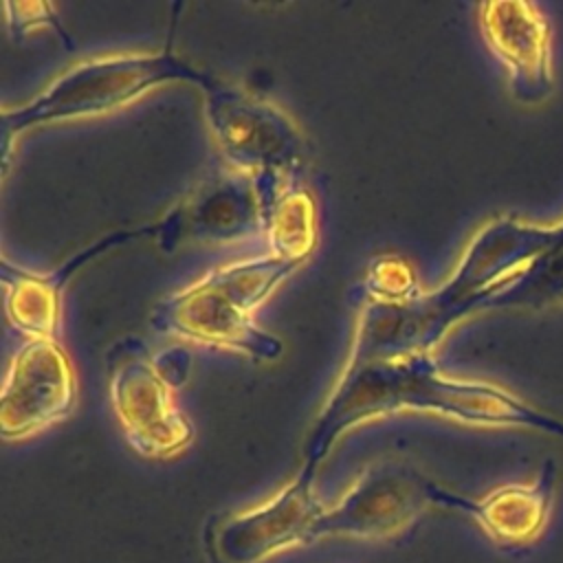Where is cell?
<instances>
[{
    "label": "cell",
    "instance_id": "6da1fadb",
    "mask_svg": "<svg viewBox=\"0 0 563 563\" xmlns=\"http://www.w3.org/2000/svg\"><path fill=\"white\" fill-rule=\"evenodd\" d=\"M396 411H427L468 424L526 427L563 440V420L532 407L508 389L446 376L433 354L345 363L303 444L306 468L319 464L352 427Z\"/></svg>",
    "mask_w": 563,
    "mask_h": 563
},
{
    "label": "cell",
    "instance_id": "7a4b0ae2",
    "mask_svg": "<svg viewBox=\"0 0 563 563\" xmlns=\"http://www.w3.org/2000/svg\"><path fill=\"white\" fill-rule=\"evenodd\" d=\"M552 242V227L512 216L484 224L464 249L449 279L405 303L363 301L347 363L433 354L444 334L466 314L488 310L490 297Z\"/></svg>",
    "mask_w": 563,
    "mask_h": 563
},
{
    "label": "cell",
    "instance_id": "3957f363",
    "mask_svg": "<svg viewBox=\"0 0 563 563\" xmlns=\"http://www.w3.org/2000/svg\"><path fill=\"white\" fill-rule=\"evenodd\" d=\"M299 266L271 253L218 266L161 299L150 312V325L260 363L277 361L284 354L282 339L260 328L253 314Z\"/></svg>",
    "mask_w": 563,
    "mask_h": 563
},
{
    "label": "cell",
    "instance_id": "277c9868",
    "mask_svg": "<svg viewBox=\"0 0 563 563\" xmlns=\"http://www.w3.org/2000/svg\"><path fill=\"white\" fill-rule=\"evenodd\" d=\"M209 73L167 51H132L77 62L20 108L2 112L0 147L4 169L13 141L31 128L77 121L119 110L163 84L187 81L202 88Z\"/></svg>",
    "mask_w": 563,
    "mask_h": 563
},
{
    "label": "cell",
    "instance_id": "5b68a950",
    "mask_svg": "<svg viewBox=\"0 0 563 563\" xmlns=\"http://www.w3.org/2000/svg\"><path fill=\"white\" fill-rule=\"evenodd\" d=\"M205 119L229 169L255 183L262 216L292 185H301L308 145L295 121L271 101L209 75L200 88ZM264 231V229H262Z\"/></svg>",
    "mask_w": 563,
    "mask_h": 563
},
{
    "label": "cell",
    "instance_id": "8992f818",
    "mask_svg": "<svg viewBox=\"0 0 563 563\" xmlns=\"http://www.w3.org/2000/svg\"><path fill=\"white\" fill-rule=\"evenodd\" d=\"M106 374L114 416L139 455L163 460L191 444L194 427L174 402L176 387L163 372L158 352L136 336H123L106 352Z\"/></svg>",
    "mask_w": 563,
    "mask_h": 563
},
{
    "label": "cell",
    "instance_id": "52a82bcc",
    "mask_svg": "<svg viewBox=\"0 0 563 563\" xmlns=\"http://www.w3.org/2000/svg\"><path fill=\"white\" fill-rule=\"evenodd\" d=\"M440 484L402 460H378L363 468L347 493L325 508L312 541L325 537L389 539L407 530L429 506Z\"/></svg>",
    "mask_w": 563,
    "mask_h": 563
},
{
    "label": "cell",
    "instance_id": "ba28073f",
    "mask_svg": "<svg viewBox=\"0 0 563 563\" xmlns=\"http://www.w3.org/2000/svg\"><path fill=\"white\" fill-rule=\"evenodd\" d=\"M264 229L255 183L229 167H216L198 180L158 222L152 238L172 253L185 244H229Z\"/></svg>",
    "mask_w": 563,
    "mask_h": 563
},
{
    "label": "cell",
    "instance_id": "9c48e42d",
    "mask_svg": "<svg viewBox=\"0 0 563 563\" xmlns=\"http://www.w3.org/2000/svg\"><path fill=\"white\" fill-rule=\"evenodd\" d=\"M314 475L317 471L301 466L275 497L216 523L213 563H262L284 550L312 543V528L325 510L314 495Z\"/></svg>",
    "mask_w": 563,
    "mask_h": 563
},
{
    "label": "cell",
    "instance_id": "30bf717a",
    "mask_svg": "<svg viewBox=\"0 0 563 563\" xmlns=\"http://www.w3.org/2000/svg\"><path fill=\"white\" fill-rule=\"evenodd\" d=\"M77 400L70 358L57 341H26L13 354L0 396L4 440L29 438L64 420Z\"/></svg>",
    "mask_w": 563,
    "mask_h": 563
},
{
    "label": "cell",
    "instance_id": "8fae6325",
    "mask_svg": "<svg viewBox=\"0 0 563 563\" xmlns=\"http://www.w3.org/2000/svg\"><path fill=\"white\" fill-rule=\"evenodd\" d=\"M479 31L506 66L510 92L523 106H539L554 90L550 24L539 7L523 0H493L477 7Z\"/></svg>",
    "mask_w": 563,
    "mask_h": 563
},
{
    "label": "cell",
    "instance_id": "7c38bea8",
    "mask_svg": "<svg viewBox=\"0 0 563 563\" xmlns=\"http://www.w3.org/2000/svg\"><path fill=\"white\" fill-rule=\"evenodd\" d=\"M556 484V464L545 460L530 484H506L484 497H466L444 486L438 490L435 506L460 510L473 517L482 530L504 550L530 545L545 528Z\"/></svg>",
    "mask_w": 563,
    "mask_h": 563
},
{
    "label": "cell",
    "instance_id": "4fadbf2b",
    "mask_svg": "<svg viewBox=\"0 0 563 563\" xmlns=\"http://www.w3.org/2000/svg\"><path fill=\"white\" fill-rule=\"evenodd\" d=\"M132 238H136L134 231L112 233L62 264L55 273H33L2 260L0 279L4 288V310L11 325L24 334L26 341H55L62 314V290L68 277L92 255Z\"/></svg>",
    "mask_w": 563,
    "mask_h": 563
},
{
    "label": "cell",
    "instance_id": "5bb4252c",
    "mask_svg": "<svg viewBox=\"0 0 563 563\" xmlns=\"http://www.w3.org/2000/svg\"><path fill=\"white\" fill-rule=\"evenodd\" d=\"M563 303V224L552 227L550 246L526 268L510 275L488 308L543 310Z\"/></svg>",
    "mask_w": 563,
    "mask_h": 563
},
{
    "label": "cell",
    "instance_id": "9a60e30c",
    "mask_svg": "<svg viewBox=\"0 0 563 563\" xmlns=\"http://www.w3.org/2000/svg\"><path fill=\"white\" fill-rule=\"evenodd\" d=\"M268 253L303 264L317 246V207L303 185L288 187L266 216L262 231Z\"/></svg>",
    "mask_w": 563,
    "mask_h": 563
},
{
    "label": "cell",
    "instance_id": "2e32d148",
    "mask_svg": "<svg viewBox=\"0 0 563 563\" xmlns=\"http://www.w3.org/2000/svg\"><path fill=\"white\" fill-rule=\"evenodd\" d=\"M416 268L402 255H378L369 262L361 279L363 301L376 303H405L420 295Z\"/></svg>",
    "mask_w": 563,
    "mask_h": 563
},
{
    "label": "cell",
    "instance_id": "e0dca14e",
    "mask_svg": "<svg viewBox=\"0 0 563 563\" xmlns=\"http://www.w3.org/2000/svg\"><path fill=\"white\" fill-rule=\"evenodd\" d=\"M4 15H7V26L9 33L20 40L24 33H29L35 26H51L59 40H64V44L70 48L73 40L68 37V33L64 31V26L59 24L57 11L51 2H42V0H31V2H4Z\"/></svg>",
    "mask_w": 563,
    "mask_h": 563
}]
</instances>
